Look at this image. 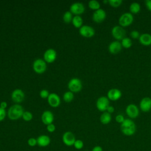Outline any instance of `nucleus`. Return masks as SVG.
Masks as SVG:
<instances>
[{"label": "nucleus", "mask_w": 151, "mask_h": 151, "mask_svg": "<svg viewBox=\"0 0 151 151\" xmlns=\"http://www.w3.org/2000/svg\"><path fill=\"white\" fill-rule=\"evenodd\" d=\"M63 21L65 23H70V22H72L73 19V14L70 11H66L63 17Z\"/></svg>", "instance_id": "27"}, {"label": "nucleus", "mask_w": 151, "mask_h": 151, "mask_svg": "<svg viewBox=\"0 0 151 151\" xmlns=\"http://www.w3.org/2000/svg\"><path fill=\"white\" fill-rule=\"evenodd\" d=\"M141 9V6L139 3L137 2H134L130 4L129 6V11L132 14H138Z\"/></svg>", "instance_id": "23"}, {"label": "nucleus", "mask_w": 151, "mask_h": 151, "mask_svg": "<svg viewBox=\"0 0 151 151\" xmlns=\"http://www.w3.org/2000/svg\"><path fill=\"white\" fill-rule=\"evenodd\" d=\"M49 92L48 90H45V89H43L42 90L40 93V96L41 98L42 99H46V98H48V97L49 96Z\"/></svg>", "instance_id": "35"}, {"label": "nucleus", "mask_w": 151, "mask_h": 151, "mask_svg": "<svg viewBox=\"0 0 151 151\" xmlns=\"http://www.w3.org/2000/svg\"><path fill=\"white\" fill-rule=\"evenodd\" d=\"M47 130L50 133H52L55 130V126L54 124L51 123L47 126Z\"/></svg>", "instance_id": "36"}, {"label": "nucleus", "mask_w": 151, "mask_h": 151, "mask_svg": "<svg viewBox=\"0 0 151 151\" xmlns=\"http://www.w3.org/2000/svg\"><path fill=\"white\" fill-rule=\"evenodd\" d=\"M74 134L71 132H65L62 136V141L67 146H72L76 141Z\"/></svg>", "instance_id": "10"}, {"label": "nucleus", "mask_w": 151, "mask_h": 151, "mask_svg": "<svg viewBox=\"0 0 151 151\" xmlns=\"http://www.w3.org/2000/svg\"><path fill=\"white\" fill-rule=\"evenodd\" d=\"M32 117L33 116L31 112L28 111H24L22 118L24 119V120L26 122H29L32 120Z\"/></svg>", "instance_id": "30"}, {"label": "nucleus", "mask_w": 151, "mask_h": 151, "mask_svg": "<svg viewBox=\"0 0 151 151\" xmlns=\"http://www.w3.org/2000/svg\"><path fill=\"white\" fill-rule=\"evenodd\" d=\"M91 151H103V149L100 146H96L93 147Z\"/></svg>", "instance_id": "40"}, {"label": "nucleus", "mask_w": 151, "mask_h": 151, "mask_svg": "<svg viewBox=\"0 0 151 151\" xmlns=\"http://www.w3.org/2000/svg\"><path fill=\"white\" fill-rule=\"evenodd\" d=\"M150 99H151V97H150Z\"/></svg>", "instance_id": "43"}, {"label": "nucleus", "mask_w": 151, "mask_h": 151, "mask_svg": "<svg viewBox=\"0 0 151 151\" xmlns=\"http://www.w3.org/2000/svg\"><path fill=\"white\" fill-rule=\"evenodd\" d=\"M106 111L111 114V113H113V112L114 111V107L113 106L110 105V106H109V107H107V110H106Z\"/></svg>", "instance_id": "39"}, {"label": "nucleus", "mask_w": 151, "mask_h": 151, "mask_svg": "<svg viewBox=\"0 0 151 151\" xmlns=\"http://www.w3.org/2000/svg\"><path fill=\"white\" fill-rule=\"evenodd\" d=\"M111 120V115L110 113L104 111L103 112L100 117V121L103 124H108L110 123Z\"/></svg>", "instance_id": "22"}, {"label": "nucleus", "mask_w": 151, "mask_h": 151, "mask_svg": "<svg viewBox=\"0 0 151 151\" xmlns=\"http://www.w3.org/2000/svg\"><path fill=\"white\" fill-rule=\"evenodd\" d=\"M125 120L124 117L123 116V115L121 114H119L117 115H116V116L115 117V120L117 123H119L120 124L122 123L124 120Z\"/></svg>", "instance_id": "34"}, {"label": "nucleus", "mask_w": 151, "mask_h": 151, "mask_svg": "<svg viewBox=\"0 0 151 151\" xmlns=\"http://www.w3.org/2000/svg\"><path fill=\"white\" fill-rule=\"evenodd\" d=\"M126 113L130 119L137 118L139 115V109L134 104H129L127 106L125 110Z\"/></svg>", "instance_id": "5"}, {"label": "nucleus", "mask_w": 151, "mask_h": 151, "mask_svg": "<svg viewBox=\"0 0 151 151\" xmlns=\"http://www.w3.org/2000/svg\"><path fill=\"white\" fill-rule=\"evenodd\" d=\"M37 145L40 147H47L51 143L50 137L45 134H42L39 136L37 138Z\"/></svg>", "instance_id": "20"}, {"label": "nucleus", "mask_w": 151, "mask_h": 151, "mask_svg": "<svg viewBox=\"0 0 151 151\" xmlns=\"http://www.w3.org/2000/svg\"><path fill=\"white\" fill-rule=\"evenodd\" d=\"M47 101L49 105L52 107H57L61 103V100L58 94L56 93H50L47 98Z\"/></svg>", "instance_id": "18"}, {"label": "nucleus", "mask_w": 151, "mask_h": 151, "mask_svg": "<svg viewBox=\"0 0 151 151\" xmlns=\"http://www.w3.org/2000/svg\"><path fill=\"white\" fill-rule=\"evenodd\" d=\"M7 107V103L6 101H2L0 103V107L4 109H5Z\"/></svg>", "instance_id": "41"}, {"label": "nucleus", "mask_w": 151, "mask_h": 151, "mask_svg": "<svg viewBox=\"0 0 151 151\" xmlns=\"http://www.w3.org/2000/svg\"><path fill=\"white\" fill-rule=\"evenodd\" d=\"M122 91L116 88H113L109 90L107 93V97L109 100L114 101L119 100L122 97Z\"/></svg>", "instance_id": "12"}, {"label": "nucleus", "mask_w": 151, "mask_h": 151, "mask_svg": "<svg viewBox=\"0 0 151 151\" xmlns=\"http://www.w3.org/2000/svg\"><path fill=\"white\" fill-rule=\"evenodd\" d=\"M106 18V12L104 9L101 8H100L99 9L94 11L92 15L93 20L97 23L102 22L105 20Z\"/></svg>", "instance_id": "11"}, {"label": "nucleus", "mask_w": 151, "mask_h": 151, "mask_svg": "<svg viewBox=\"0 0 151 151\" xmlns=\"http://www.w3.org/2000/svg\"><path fill=\"white\" fill-rule=\"evenodd\" d=\"M134 21L133 14L130 12H124L122 14L119 18V25L122 27H126L130 25Z\"/></svg>", "instance_id": "3"}, {"label": "nucleus", "mask_w": 151, "mask_h": 151, "mask_svg": "<svg viewBox=\"0 0 151 151\" xmlns=\"http://www.w3.org/2000/svg\"><path fill=\"white\" fill-rule=\"evenodd\" d=\"M24 113L22 107L18 104H15L9 107L8 111V117L12 120H16L22 117Z\"/></svg>", "instance_id": "2"}, {"label": "nucleus", "mask_w": 151, "mask_h": 151, "mask_svg": "<svg viewBox=\"0 0 151 151\" xmlns=\"http://www.w3.org/2000/svg\"><path fill=\"white\" fill-rule=\"evenodd\" d=\"M73 146H74V147L76 149H77V150H80V149H81L83 147V146H84V143H83V142L81 140H80V139H77V140H76V141H75V142H74Z\"/></svg>", "instance_id": "31"}, {"label": "nucleus", "mask_w": 151, "mask_h": 151, "mask_svg": "<svg viewBox=\"0 0 151 151\" xmlns=\"http://www.w3.org/2000/svg\"><path fill=\"white\" fill-rule=\"evenodd\" d=\"M109 106H110V100L106 96H101L97 100L96 107L99 111H106Z\"/></svg>", "instance_id": "8"}, {"label": "nucleus", "mask_w": 151, "mask_h": 151, "mask_svg": "<svg viewBox=\"0 0 151 151\" xmlns=\"http://www.w3.org/2000/svg\"><path fill=\"white\" fill-rule=\"evenodd\" d=\"M88 5L91 9L94 10V11H96L100 8V4L99 3V1L96 0L90 1L88 3Z\"/></svg>", "instance_id": "26"}, {"label": "nucleus", "mask_w": 151, "mask_h": 151, "mask_svg": "<svg viewBox=\"0 0 151 151\" xmlns=\"http://www.w3.org/2000/svg\"><path fill=\"white\" fill-rule=\"evenodd\" d=\"M103 2L104 4H106V3H109V0H106V1H103Z\"/></svg>", "instance_id": "42"}, {"label": "nucleus", "mask_w": 151, "mask_h": 151, "mask_svg": "<svg viewBox=\"0 0 151 151\" xmlns=\"http://www.w3.org/2000/svg\"><path fill=\"white\" fill-rule=\"evenodd\" d=\"M139 108L143 112H147L151 110L150 97H145L141 99L139 103Z\"/></svg>", "instance_id": "15"}, {"label": "nucleus", "mask_w": 151, "mask_h": 151, "mask_svg": "<svg viewBox=\"0 0 151 151\" xmlns=\"http://www.w3.org/2000/svg\"><path fill=\"white\" fill-rule=\"evenodd\" d=\"M140 32L137 30H133L130 32V38L134 40L139 39L140 37Z\"/></svg>", "instance_id": "32"}, {"label": "nucleus", "mask_w": 151, "mask_h": 151, "mask_svg": "<svg viewBox=\"0 0 151 151\" xmlns=\"http://www.w3.org/2000/svg\"><path fill=\"white\" fill-rule=\"evenodd\" d=\"M68 88L70 91L77 93L81 91L82 88V83L78 78H73L71 79L68 83Z\"/></svg>", "instance_id": "6"}, {"label": "nucleus", "mask_w": 151, "mask_h": 151, "mask_svg": "<svg viewBox=\"0 0 151 151\" xmlns=\"http://www.w3.org/2000/svg\"><path fill=\"white\" fill-rule=\"evenodd\" d=\"M120 130L125 136H133L136 131V124L132 119H125L124 122L120 124Z\"/></svg>", "instance_id": "1"}, {"label": "nucleus", "mask_w": 151, "mask_h": 151, "mask_svg": "<svg viewBox=\"0 0 151 151\" xmlns=\"http://www.w3.org/2000/svg\"><path fill=\"white\" fill-rule=\"evenodd\" d=\"M27 143H28V146H29L31 147H34L35 146H36L37 145V139H35L34 137H30L28 139V140L27 141Z\"/></svg>", "instance_id": "33"}, {"label": "nucleus", "mask_w": 151, "mask_h": 151, "mask_svg": "<svg viewBox=\"0 0 151 151\" xmlns=\"http://www.w3.org/2000/svg\"><path fill=\"white\" fill-rule=\"evenodd\" d=\"M111 34L112 37L116 41H121L123 40L126 35V30L123 27L120 25L114 26L111 31Z\"/></svg>", "instance_id": "4"}, {"label": "nucleus", "mask_w": 151, "mask_h": 151, "mask_svg": "<svg viewBox=\"0 0 151 151\" xmlns=\"http://www.w3.org/2000/svg\"><path fill=\"white\" fill-rule=\"evenodd\" d=\"M139 42L145 46L151 45V34L149 33H143L140 34L139 38Z\"/></svg>", "instance_id": "21"}, {"label": "nucleus", "mask_w": 151, "mask_h": 151, "mask_svg": "<svg viewBox=\"0 0 151 151\" xmlns=\"http://www.w3.org/2000/svg\"><path fill=\"white\" fill-rule=\"evenodd\" d=\"M123 2L122 0H109V5L114 8L120 6Z\"/></svg>", "instance_id": "29"}, {"label": "nucleus", "mask_w": 151, "mask_h": 151, "mask_svg": "<svg viewBox=\"0 0 151 151\" xmlns=\"http://www.w3.org/2000/svg\"><path fill=\"white\" fill-rule=\"evenodd\" d=\"M41 120L45 125H48L52 123L54 121V115L51 111L46 110L43 112L41 116Z\"/></svg>", "instance_id": "19"}, {"label": "nucleus", "mask_w": 151, "mask_h": 151, "mask_svg": "<svg viewBox=\"0 0 151 151\" xmlns=\"http://www.w3.org/2000/svg\"><path fill=\"white\" fill-rule=\"evenodd\" d=\"M25 97V94L23 91L21 89L17 88L14 90L11 93V99L13 101L16 103L22 102Z\"/></svg>", "instance_id": "14"}, {"label": "nucleus", "mask_w": 151, "mask_h": 151, "mask_svg": "<svg viewBox=\"0 0 151 151\" xmlns=\"http://www.w3.org/2000/svg\"><path fill=\"white\" fill-rule=\"evenodd\" d=\"M34 71L38 74H42L44 73L47 68L46 62L42 59L35 60L32 65Z\"/></svg>", "instance_id": "7"}, {"label": "nucleus", "mask_w": 151, "mask_h": 151, "mask_svg": "<svg viewBox=\"0 0 151 151\" xmlns=\"http://www.w3.org/2000/svg\"><path fill=\"white\" fill-rule=\"evenodd\" d=\"M56 57H57V52L52 48H50L47 50L44 54V61L48 63H53L55 60Z\"/></svg>", "instance_id": "17"}, {"label": "nucleus", "mask_w": 151, "mask_h": 151, "mask_svg": "<svg viewBox=\"0 0 151 151\" xmlns=\"http://www.w3.org/2000/svg\"><path fill=\"white\" fill-rule=\"evenodd\" d=\"M70 9L72 14L75 15H80L84 12L85 7L81 2H75L70 6Z\"/></svg>", "instance_id": "13"}, {"label": "nucleus", "mask_w": 151, "mask_h": 151, "mask_svg": "<svg viewBox=\"0 0 151 151\" xmlns=\"http://www.w3.org/2000/svg\"><path fill=\"white\" fill-rule=\"evenodd\" d=\"M83 19L80 15H75L72 19L73 25L77 28H80L83 26Z\"/></svg>", "instance_id": "24"}, {"label": "nucleus", "mask_w": 151, "mask_h": 151, "mask_svg": "<svg viewBox=\"0 0 151 151\" xmlns=\"http://www.w3.org/2000/svg\"><path fill=\"white\" fill-rule=\"evenodd\" d=\"M6 116V111L5 109H2L0 107V122L4 120Z\"/></svg>", "instance_id": "37"}, {"label": "nucleus", "mask_w": 151, "mask_h": 151, "mask_svg": "<svg viewBox=\"0 0 151 151\" xmlns=\"http://www.w3.org/2000/svg\"><path fill=\"white\" fill-rule=\"evenodd\" d=\"M79 33L85 38H91L94 35L95 30L92 27L84 25L79 29Z\"/></svg>", "instance_id": "9"}, {"label": "nucleus", "mask_w": 151, "mask_h": 151, "mask_svg": "<svg viewBox=\"0 0 151 151\" xmlns=\"http://www.w3.org/2000/svg\"><path fill=\"white\" fill-rule=\"evenodd\" d=\"M122 48L121 42L116 40L111 42L108 46L109 51L112 54H118L121 51Z\"/></svg>", "instance_id": "16"}, {"label": "nucleus", "mask_w": 151, "mask_h": 151, "mask_svg": "<svg viewBox=\"0 0 151 151\" xmlns=\"http://www.w3.org/2000/svg\"><path fill=\"white\" fill-rule=\"evenodd\" d=\"M145 6L147 8V9L149 11H151V0H146L145 2Z\"/></svg>", "instance_id": "38"}, {"label": "nucleus", "mask_w": 151, "mask_h": 151, "mask_svg": "<svg viewBox=\"0 0 151 151\" xmlns=\"http://www.w3.org/2000/svg\"><path fill=\"white\" fill-rule=\"evenodd\" d=\"M121 44L122 47L124 48H130L132 46V41L130 38L125 37L123 40H121Z\"/></svg>", "instance_id": "25"}, {"label": "nucleus", "mask_w": 151, "mask_h": 151, "mask_svg": "<svg viewBox=\"0 0 151 151\" xmlns=\"http://www.w3.org/2000/svg\"><path fill=\"white\" fill-rule=\"evenodd\" d=\"M74 99V94L73 93L69 91L65 92L63 95V99L66 102H70Z\"/></svg>", "instance_id": "28"}]
</instances>
